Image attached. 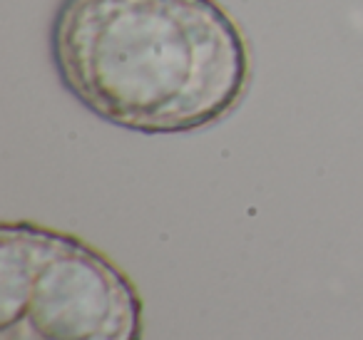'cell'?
Instances as JSON below:
<instances>
[{
  "mask_svg": "<svg viewBox=\"0 0 363 340\" xmlns=\"http://www.w3.org/2000/svg\"><path fill=\"white\" fill-rule=\"evenodd\" d=\"M132 278L80 236L33 221L0 226V340H142Z\"/></svg>",
  "mask_w": 363,
  "mask_h": 340,
  "instance_id": "obj_2",
  "label": "cell"
},
{
  "mask_svg": "<svg viewBox=\"0 0 363 340\" xmlns=\"http://www.w3.org/2000/svg\"><path fill=\"white\" fill-rule=\"evenodd\" d=\"M48 45L85 110L140 135L217 125L252 82L247 38L217 0H60Z\"/></svg>",
  "mask_w": 363,
  "mask_h": 340,
  "instance_id": "obj_1",
  "label": "cell"
}]
</instances>
